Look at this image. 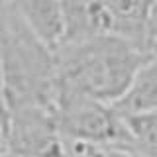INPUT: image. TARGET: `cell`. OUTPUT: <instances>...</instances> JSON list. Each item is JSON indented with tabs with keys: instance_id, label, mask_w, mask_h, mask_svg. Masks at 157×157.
<instances>
[{
	"instance_id": "obj_4",
	"label": "cell",
	"mask_w": 157,
	"mask_h": 157,
	"mask_svg": "<svg viewBox=\"0 0 157 157\" xmlns=\"http://www.w3.org/2000/svg\"><path fill=\"white\" fill-rule=\"evenodd\" d=\"M4 151L18 157H65V141L51 108H20L8 112Z\"/></svg>"
},
{
	"instance_id": "obj_6",
	"label": "cell",
	"mask_w": 157,
	"mask_h": 157,
	"mask_svg": "<svg viewBox=\"0 0 157 157\" xmlns=\"http://www.w3.org/2000/svg\"><path fill=\"white\" fill-rule=\"evenodd\" d=\"M63 14V43L110 33V18L102 0H59Z\"/></svg>"
},
{
	"instance_id": "obj_2",
	"label": "cell",
	"mask_w": 157,
	"mask_h": 157,
	"mask_svg": "<svg viewBox=\"0 0 157 157\" xmlns=\"http://www.w3.org/2000/svg\"><path fill=\"white\" fill-rule=\"evenodd\" d=\"M149 57L116 33H98L55 49L57 82L114 104Z\"/></svg>"
},
{
	"instance_id": "obj_13",
	"label": "cell",
	"mask_w": 157,
	"mask_h": 157,
	"mask_svg": "<svg viewBox=\"0 0 157 157\" xmlns=\"http://www.w3.org/2000/svg\"><path fill=\"white\" fill-rule=\"evenodd\" d=\"M0 153H4V120L0 116Z\"/></svg>"
},
{
	"instance_id": "obj_8",
	"label": "cell",
	"mask_w": 157,
	"mask_h": 157,
	"mask_svg": "<svg viewBox=\"0 0 157 157\" xmlns=\"http://www.w3.org/2000/svg\"><path fill=\"white\" fill-rule=\"evenodd\" d=\"M120 116L157 110V55L145 59L126 92L112 104Z\"/></svg>"
},
{
	"instance_id": "obj_1",
	"label": "cell",
	"mask_w": 157,
	"mask_h": 157,
	"mask_svg": "<svg viewBox=\"0 0 157 157\" xmlns=\"http://www.w3.org/2000/svg\"><path fill=\"white\" fill-rule=\"evenodd\" d=\"M0 63L6 114L32 106L53 110L55 51L26 26L10 0H0Z\"/></svg>"
},
{
	"instance_id": "obj_10",
	"label": "cell",
	"mask_w": 157,
	"mask_h": 157,
	"mask_svg": "<svg viewBox=\"0 0 157 157\" xmlns=\"http://www.w3.org/2000/svg\"><path fill=\"white\" fill-rule=\"evenodd\" d=\"M86 149L90 157H145L132 147H120V145H86Z\"/></svg>"
},
{
	"instance_id": "obj_5",
	"label": "cell",
	"mask_w": 157,
	"mask_h": 157,
	"mask_svg": "<svg viewBox=\"0 0 157 157\" xmlns=\"http://www.w3.org/2000/svg\"><path fill=\"white\" fill-rule=\"evenodd\" d=\"M102 4L110 18V33L128 39L132 45L151 55L155 0H102Z\"/></svg>"
},
{
	"instance_id": "obj_7",
	"label": "cell",
	"mask_w": 157,
	"mask_h": 157,
	"mask_svg": "<svg viewBox=\"0 0 157 157\" xmlns=\"http://www.w3.org/2000/svg\"><path fill=\"white\" fill-rule=\"evenodd\" d=\"M26 26L51 47L53 51L63 41V14L59 0H10Z\"/></svg>"
},
{
	"instance_id": "obj_15",
	"label": "cell",
	"mask_w": 157,
	"mask_h": 157,
	"mask_svg": "<svg viewBox=\"0 0 157 157\" xmlns=\"http://www.w3.org/2000/svg\"><path fill=\"white\" fill-rule=\"evenodd\" d=\"M155 2H157V0H155Z\"/></svg>"
},
{
	"instance_id": "obj_14",
	"label": "cell",
	"mask_w": 157,
	"mask_h": 157,
	"mask_svg": "<svg viewBox=\"0 0 157 157\" xmlns=\"http://www.w3.org/2000/svg\"><path fill=\"white\" fill-rule=\"evenodd\" d=\"M0 157H18V155H12V153H6V151H4V153H0Z\"/></svg>"
},
{
	"instance_id": "obj_12",
	"label": "cell",
	"mask_w": 157,
	"mask_h": 157,
	"mask_svg": "<svg viewBox=\"0 0 157 157\" xmlns=\"http://www.w3.org/2000/svg\"><path fill=\"white\" fill-rule=\"evenodd\" d=\"M151 55H157V10H155V24H153V39H151Z\"/></svg>"
},
{
	"instance_id": "obj_9",
	"label": "cell",
	"mask_w": 157,
	"mask_h": 157,
	"mask_svg": "<svg viewBox=\"0 0 157 157\" xmlns=\"http://www.w3.org/2000/svg\"><path fill=\"white\" fill-rule=\"evenodd\" d=\"M130 136V147L145 157H157V110L122 116Z\"/></svg>"
},
{
	"instance_id": "obj_3",
	"label": "cell",
	"mask_w": 157,
	"mask_h": 157,
	"mask_svg": "<svg viewBox=\"0 0 157 157\" xmlns=\"http://www.w3.org/2000/svg\"><path fill=\"white\" fill-rule=\"evenodd\" d=\"M53 118L65 141L130 147L124 118L112 108V104L90 98L61 82H57L55 88Z\"/></svg>"
},
{
	"instance_id": "obj_11",
	"label": "cell",
	"mask_w": 157,
	"mask_h": 157,
	"mask_svg": "<svg viewBox=\"0 0 157 157\" xmlns=\"http://www.w3.org/2000/svg\"><path fill=\"white\" fill-rule=\"evenodd\" d=\"M0 116L4 120V128H6V104H4V81H2V63H0Z\"/></svg>"
}]
</instances>
